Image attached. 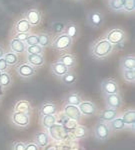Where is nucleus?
Instances as JSON below:
<instances>
[{
    "label": "nucleus",
    "mask_w": 135,
    "mask_h": 150,
    "mask_svg": "<svg viewBox=\"0 0 135 150\" xmlns=\"http://www.w3.org/2000/svg\"><path fill=\"white\" fill-rule=\"evenodd\" d=\"M114 47L104 37L97 38L91 42L89 46L90 56L96 60H103L112 54Z\"/></svg>",
    "instance_id": "1"
},
{
    "label": "nucleus",
    "mask_w": 135,
    "mask_h": 150,
    "mask_svg": "<svg viewBox=\"0 0 135 150\" xmlns=\"http://www.w3.org/2000/svg\"><path fill=\"white\" fill-rule=\"evenodd\" d=\"M103 37L110 44H112L113 47H118V46H122L125 43V41L127 39V34L121 28L115 27V28L108 29Z\"/></svg>",
    "instance_id": "2"
},
{
    "label": "nucleus",
    "mask_w": 135,
    "mask_h": 150,
    "mask_svg": "<svg viewBox=\"0 0 135 150\" xmlns=\"http://www.w3.org/2000/svg\"><path fill=\"white\" fill-rule=\"evenodd\" d=\"M73 45V40L69 36H67L65 33L56 35L52 38L50 47L55 51H58L60 53H64L71 49Z\"/></svg>",
    "instance_id": "3"
},
{
    "label": "nucleus",
    "mask_w": 135,
    "mask_h": 150,
    "mask_svg": "<svg viewBox=\"0 0 135 150\" xmlns=\"http://www.w3.org/2000/svg\"><path fill=\"white\" fill-rule=\"evenodd\" d=\"M104 13L100 10H90L87 12L85 17L86 24L92 29H98L104 24Z\"/></svg>",
    "instance_id": "4"
},
{
    "label": "nucleus",
    "mask_w": 135,
    "mask_h": 150,
    "mask_svg": "<svg viewBox=\"0 0 135 150\" xmlns=\"http://www.w3.org/2000/svg\"><path fill=\"white\" fill-rule=\"evenodd\" d=\"M10 121L12 124L17 128H27L30 124V116L22 112H17V111H12L10 114Z\"/></svg>",
    "instance_id": "5"
},
{
    "label": "nucleus",
    "mask_w": 135,
    "mask_h": 150,
    "mask_svg": "<svg viewBox=\"0 0 135 150\" xmlns=\"http://www.w3.org/2000/svg\"><path fill=\"white\" fill-rule=\"evenodd\" d=\"M101 93L103 96L116 94L120 92V87L118 82L114 78H106L100 84Z\"/></svg>",
    "instance_id": "6"
},
{
    "label": "nucleus",
    "mask_w": 135,
    "mask_h": 150,
    "mask_svg": "<svg viewBox=\"0 0 135 150\" xmlns=\"http://www.w3.org/2000/svg\"><path fill=\"white\" fill-rule=\"evenodd\" d=\"M15 71L22 80H29L36 74V68L31 66L27 62H22L16 65Z\"/></svg>",
    "instance_id": "7"
},
{
    "label": "nucleus",
    "mask_w": 135,
    "mask_h": 150,
    "mask_svg": "<svg viewBox=\"0 0 135 150\" xmlns=\"http://www.w3.org/2000/svg\"><path fill=\"white\" fill-rule=\"evenodd\" d=\"M93 134L94 137L97 140H99V141H105L111 135V130H110L107 123L99 121L98 123H96L95 126L93 128Z\"/></svg>",
    "instance_id": "8"
},
{
    "label": "nucleus",
    "mask_w": 135,
    "mask_h": 150,
    "mask_svg": "<svg viewBox=\"0 0 135 150\" xmlns=\"http://www.w3.org/2000/svg\"><path fill=\"white\" fill-rule=\"evenodd\" d=\"M47 130H48L47 131L48 135H49L53 140H55V141H57V142L63 141V140L66 139V137H67L66 129H65L63 125L60 124V123L56 122L50 128H48Z\"/></svg>",
    "instance_id": "9"
},
{
    "label": "nucleus",
    "mask_w": 135,
    "mask_h": 150,
    "mask_svg": "<svg viewBox=\"0 0 135 150\" xmlns=\"http://www.w3.org/2000/svg\"><path fill=\"white\" fill-rule=\"evenodd\" d=\"M23 18H25L31 26H38L41 24L42 14L38 9L30 8L24 12Z\"/></svg>",
    "instance_id": "10"
},
{
    "label": "nucleus",
    "mask_w": 135,
    "mask_h": 150,
    "mask_svg": "<svg viewBox=\"0 0 135 150\" xmlns=\"http://www.w3.org/2000/svg\"><path fill=\"white\" fill-rule=\"evenodd\" d=\"M105 100V104L107 108H111V109L119 110L122 106V97L120 93L116 94H110V95L103 96Z\"/></svg>",
    "instance_id": "11"
},
{
    "label": "nucleus",
    "mask_w": 135,
    "mask_h": 150,
    "mask_svg": "<svg viewBox=\"0 0 135 150\" xmlns=\"http://www.w3.org/2000/svg\"><path fill=\"white\" fill-rule=\"evenodd\" d=\"M63 115L68 119L75 120V121H79L81 119V117H82V114H81L78 106L69 105V104H64Z\"/></svg>",
    "instance_id": "12"
},
{
    "label": "nucleus",
    "mask_w": 135,
    "mask_h": 150,
    "mask_svg": "<svg viewBox=\"0 0 135 150\" xmlns=\"http://www.w3.org/2000/svg\"><path fill=\"white\" fill-rule=\"evenodd\" d=\"M31 29H32V26L23 17L16 20L13 24V27H12L14 34H16V33H30Z\"/></svg>",
    "instance_id": "13"
},
{
    "label": "nucleus",
    "mask_w": 135,
    "mask_h": 150,
    "mask_svg": "<svg viewBox=\"0 0 135 150\" xmlns=\"http://www.w3.org/2000/svg\"><path fill=\"white\" fill-rule=\"evenodd\" d=\"M78 108L80 110L81 114L88 116V117L95 115L96 111H97V107L92 101H81L78 105Z\"/></svg>",
    "instance_id": "14"
},
{
    "label": "nucleus",
    "mask_w": 135,
    "mask_h": 150,
    "mask_svg": "<svg viewBox=\"0 0 135 150\" xmlns=\"http://www.w3.org/2000/svg\"><path fill=\"white\" fill-rule=\"evenodd\" d=\"M69 70L70 69L65 66L64 64H62L61 62L55 61L50 64V72H51V74L53 76L57 77V78H61V77L66 74Z\"/></svg>",
    "instance_id": "15"
},
{
    "label": "nucleus",
    "mask_w": 135,
    "mask_h": 150,
    "mask_svg": "<svg viewBox=\"0 0 135 150\" xmlns=\"http://www.w3.org/2000/svg\"><path fill=\"white\" fill-rule=\"evenodd\" d=\"M121 119L125 124V127L129 128L131 130H134L135 126V110L133 108H129L121 116Z\"/></svg>",
    "instance_id": "16"
},
{
    "label": "nucleus",
    "mask_w": 135,
    "mask_h": 150,
    "mask_svg": "<svg viewBox=\"0 0 135 150\" xmlns=\"http://www.w3.org/2000/svg\"><path fill=\"white\" fill-rule=\"evenodd\" d=\"M13 111H17V112H22L27 115H31L32 113V106L31 103L28 100H24V99H20L15 102L13 105Z\"/></svg>",
    "instance_id": "17"
},
{
    "label": "nucleus",
    "mask_w": 135,
    "mask_h": 150,
    "mask_svg": "<svg viewBox=\"0 0 135 150\" xmlns=\"http://www.w3.org/2000/svg\"><path fill=\"white\" fill-rule=\"evenodd\" d=\"M26 60L27 63L34 68H41L45 64V57L42 54H27Z\"/></svg>",
    "instance_id": "18"
},
{
    "label": "nucleus",
    "mask_w": 135,
    "mask_h": 150,
    "mask_svg": "<svg viewBox=\"0 0 135 150\" xmlns=\"http://www.w3.org/2000/svg\"><path fill=\"white\" fill-rule=\"evenodd\" d=\"M64 33L67 36H69V37L74 41L79 36L78 24H77L76 22H74V21H68V22H66Z\"/></svg>",
    "instance_id": "19"
},
{
    "label": "nucleus",
    "mask_w": 135,
    "mask_h": 150,
    "mask_svg": "<svg viewBox=\"0 0 135 150\" xmlns=\"http://www.w3.org/2000/svg\"><path fill=\"white\" fill-rule=\"evenodd\" d=\"M57 111V106L53 101H44L39 108L40 116L44 115H53Z\"/></svg>",
    "instance_id": "20"
},
{
    "label": "nucleus",
    "mask_w": 135,
    "mask_h": 150,
    "mask_svg": "<svg viewBox=\"0 0 135 150\" xmlns=\"http://www.w3.org/2000/svg\"><path fill=\"white\" fill-rule=\"evenodd\" d=\"M116 117H118V110L111 109V108L106 107L104 110H102L99 113V120L101 122L109 123Z\"/></svg>",
    "instance_id": "21"
},
{
    "label": "nucleus",
    "mask_w": 135,
    "mask_h": 150,
    "mask_svg": "<svg viewBox=\"0 0 135 150\" xmlns=\"http://www.w3.org/2000/svg\"><path fill=\"white\" fill-rule=\"evenodd\" d=\"M9 48L10 51L15 53V54H24L26 51V45L23 41H20L15 38H12L9 43Z\"/></svg>",
    "instance_id": "22"
},
{
    "label": "nucleus",
    "mask_w": 135,
    "mask_h": 150,
    "mask_svg": "<svg viewBox=\"0 0 135 150\" xmlns=\"http://www.w3.org/2000/svg\"><path fill=\"white\" fill-rule=\"evenodd\" d=\"M57 61L61 62L62 64H64L65 66L68 67L69 69H73L77 64V60H76L75 55L71 54V53H65V54H62L61 56L58 58Z\"/></svg>",
    "instance_id": "23"
},
{
    "label": "nucleus",
    "mask_w": 135,
    "mask_h": 150,
    "mask_svg": "<svg viewBox=\"0 0 135 150\" xmlns=\"http://www.w3.org/2000/svg\"><path fill=\"white\" fill-rule=\"evenodd\" d=\"M63 100H64V104H69V105L78 106L79 103L82 101V99H81L80 93L76 92V91H72V92L67 93L66 95L64 96Z\"/></svg>",
    "instance_id": "24"
},
{
    "label": "nucleus",
    "mask_w": 135,
    "mask_h": 150,
    "mask_svg": "<svg viewBox=\"0 0 135 150\" xmlns=\"http://www.w3.org/2000/svg\"><path fill=\"white\" fill-rule=\"evenodd\" d=\"M34 143L38 147H46L49 144V135L46 131H39L34 137Z\"/></svg>",
    "instance_id": "25"
},
{
    "label": "nucleus",
    "mask_w": 135,
    "mask_h": 150,
    "mask_svg": "<svg viewBox=\"0 0 135 150\" xmlns=\"http://www.w3.org/2000/svg\"><path fill=\"white\" fill-rule=\"evenodd\" d=\"M121 69H135V57L134 55H126L120 59L119 62Z\"/></svg>",
    "instance_id": "26"
},
{
    "label": "nucleus",
    "mask_w": 135,
    "mask_h": 150,
    "mask_svg": "<svg viewBox=\"0 0 135 150\" xmlns=\"http://www.w3.org/2000/svg\"><path fill=\"white\" fill-rule=\"evenodd\" d=\"M38 37V45L41 47H50L53 36L49 32H39L37 35Z\"/></svg>",
    "instance_id": "27"
},
{
    "label": "nucleus",
    "mask_w": 135,
    "mask_h": 150,
    "mask_svg": "<svg viewBox=\"0 0 135 150\" xmlns=\"http://www.w3.org/2000/svg\"><path fill=\"white\" fill-rule=\"evenodd\" d=\"M65 25H66V23L62 22V21H54V22H52L50 24V27H49L50 34L56 36L64 33Z\"/></svg>",
    "instance_id": "28"
},
{
    "label": "nucleus",
    "mask_w": 135,
    "mask_h": 150,
    "mask_svg": "<svg viewBox=\"0 0 135 150\" xmlns=\"http://www.w3.org/2000/svg\"><path fill=\"white\" fill-rule=\"evenodd\" d=\"M108 126H109L110 130L111 131H122V130H124L125 128V124L123 123V121H122L121 117H116L115 119H113L112 121H110L109 123H107Z\"/></svg>",
    "instance_id": "29"
},
{
    "label": "nucleus",
    "mask_w": 135,
    "mask_h": 150,
    "mask_svg": "<svg viewBox=\"0 0 135 150\" xmlns=\"http://www.w3.org/2000/svg\"><path fill=\"white\" fill-rule=\"evenodd\" d=\"M60 79H61L62 83H63L64 85H72V84H74L76 82L77 76H76L75 72H74L72 69H70L66 74L63 75V76H62Z\"/></svg>",
    "instance_id": "30"
},
{
    "label": "nucleus",
    "mask_w": 135,
    "mask_h": 150,
    "mask_svg": "<svg viewBox=\"0 0 135 150\" xmlns=\"http://www.w3.org/2000/svg\"><path fill=\"white\" fill-rule=\"evenodd\" d=\"M107 5L110 10L114 12L123 11L124 0H107Z\"/></svg>",
    "instance_id": "31"
},
{
    "label": "nucleus",
    "mask_w": 135,
    "mask_h": 150,
    "mask_svg": "<svg viewBox=\"0 0 135 150\" xmlns=\"http://www.w3.org/2000/svg\"><path fill=\"white\" fill-rule=\"evenodd\" d=\"M56 122H57V117L55 114L41 116V125L45 128V129L50 128L53 124H55Z\"/></svg>",
    "instance_id": "32"
},
{
    "label": "nucleus",
    "mask_w": 135,
    "mask_h": 150,
    "mask_svg": "<svg viewBox=\"0 0 135 150\" xmlns=\"http://www.w3.org/2000/svg\"><path fill=\"white\" fill-rule=\"evenodd\" d=\"M121 74L125 82L130 84L135 82V69H121Z\"/></svg>",
    "instance_id": "33"
},
{
    "label": "nucleus",
    "mask_w": 135,
    "mask_h": 150,
    "mask_svg": "<svg viewBox=\"0 0 135 150\" xmlns=\"http://www.w3.org/2000/svg\"><path fill=\"white\" fill-rule=\"evenodd\" d=\"M3 58L6 61V63L8 64V66H15V65L18 64V61H19L18 55L13 52H11V51L5 53Z\"/></svg>",
    "instance_id": "34"
},
{
    "label": "nucleus",
    "mask_w": 135,
    "mask_h": 150,
    "mask_svg": "<svg viewBox=\"0 0 135 150\" xmlns=\"http://www.w3.org/2000/svg\"><path fill=\"white\" fill-rule=\"evenodd\" d=\"M12 85L11 75L8 72H2L0 75V86L3 89H6Z\"/></svg>",
    "instance_id": "35"
},
{
    "label": "nucleus",
    "mask_w": 135,
    "mask_h": 150,
    "mask_svg": "<svg viewBox=\"0 0 135 150\" xmlns=\"http://www.w3.org/2000/svg\"><path fill=\"white\" fill-rule=\"evenodd\" d=\"M73 135L76 139H83L87 137L88 135V129L83 125H78L75 129L73 130Z\"/></svg>",
    "instance_id": "36"
},
{
    "label": "nucleus",
    "mask_w": 135,
    "mask_h": 150,
    "mask_svg": "<svg viewBox=\"0 0 135 150\" xmlns=\"http://www.w3.org/2000/svg\"><path fill=\"white\" fill-rule=\"evenodd\" d=\"M27 54H43L44 48L41 47L40 45H31V46H26V51Z\"/></svg>",
    "instance_id": "37"
},
{
    "label": "nucleus",
    "mask_w": 135,
    "mask_h": 150,
    "mask_svg": "<svg viewBox=\"0 0 135 150\" xmlns=\"http://www.w3.org/2000/svg\"><path fill=\"white\" fill-rule=\"evenodd\" d=\"M135 10V0H124L123 11L132 13Z\"/></svg>",
    "instance_id": "38"
},
{
    "label": "nucleus",
    "mask_w": 135,
    "mask_h": 150,
    "mask_svg": "<svg viewBox=\"0 0 135 150\" xmlns=\"http://www.w3.org/2000/svg\"><path fill=\"white\" fill-rule=\"evenodd\" d=\"M26 46H31V45H36L38 44V37L36 34H29L27 37V39L24 41Z\"/></svg>",
    "instance_id": "39"
},
{
    "label": "nucleus",
    "mask_w": 135,
    "mask_h": 150,
    "mask_svg": "<svg viewBox=\"0 0 135 150\" xmlns=\"http://www.w3.org/2000/svg\"><path fill=\"white\" fill-rule=\"evenodd\" d=\"M12 150H26V143L22 141H15L12 144Z\"/></svg>",
    "instance_id": "40"
},
{
    "label": "nucleus",
    "mask_w": 135,
    "mask_h": 150,
    "mask_svg": "<svg viewBox=\"0 0 135 150\" xmlns=\"http://www.w3.org/2000/svg\"><path fill=\"white\" fill-rule=\"evenodd\" d=\"M30 33H16V34H14L13 38H15V39H18L20 41H25L27 39V37L29 36Z\"/></svg>",
    "instance_id": "41"
},
{
    "label": "nucleus",
    "mask_w": 135,
    "mask_h": 150,
    "mask_svg": "<svg viewBox=\"0 0 135 150\" xmlns=\"http://www.w3.org/2000/svg\"><path fill=\"white\" fill-rule=\"evenodd\" d=\"M8 70V64L6 63V61L4 60V58H0V71L1 72H7Z\"/></svg>",
    "instance_id": "42"
},
{
    "label": "nucleus",
    "mask_w": 135,
    "mask_h": 150,
    "mask_svg": "<svg viewBox=\"0 0 135 150\" xmlns=\"http://www.w3.org/2000/svg\"><path fill=\"white\" fill-rule=\"evenodd\" d=\"M26 150H39V147L34 142H29L26 143Z\"/></svg>",
    "instance_id": "43"
},
{
    "label": "nucleus",
    "mask_w": 135,
    "mask_h": 150,
    "mask_svg": "<svg viewBox=\"0 0 135 150\" xmlns=\"http://www.w3.org/2000/svg\"><path fill=\"white\" fill-rule=\"evenodd\" d=\"M4 54H5V51H4V49H3V47L0 45V58H2L4 56Z\"/></svg>",
    "instance_id": "44"
},
{
    "label": "nucleus",
    "mask_w": 135,
    "mask_h": 150,
    "mask_svg": "<svg viewBox=\"0 0 135 150\" xmlns=\"http://www.w3.org/2000/svg\"><path fill=\"white\" fill-rule=\"evenodd\" d=\"M3 93H4V89L2 88L1 86H0V97H2V95H3Z\"/></svg>",
    "instance_id": "45"
},
{
    "label": "nucleus",
    "mask_w": 135,
    "mask_h": 150,
    "mask_svg": "<svg viewBox=\"0 0 135 150\" xmlns=\"http://www.w3.org/2000/svg\"><path fill=\"white\" fill-rule=\"evenodd\" d=\"M1 73H2V72H1V71H0V75H1Z\"/></svg>",
    "instance_id": "46"
}]
</instances>
